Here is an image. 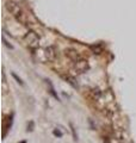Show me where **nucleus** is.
Returning <instances> with one entry per match:
<instances>
[{
  "instance_id": "obj_1",
  "label": "nucleus",
  "mask_w": 136,
  "mask_h": 143,
  "mask_svg": "<svg viewBox=\"0 0 136 143\" xmlns=\"http://www.w3.org/2000/svg\"><path fill=\"white\" fill-rule=\"evenodd\" d=\"M6 8L13 14V17L17 19L19 23L26 25L28 23V16L25 14V12L22 10V7L18 4L13 3V1H7L6 3Z\"/></svg>"
},
{
  "instance_id": "obj_11",
  "label": "nucleus",
  "mask_w": 136,
  "mask_h": 143,
  "mask_svg": "<svg viewBox=\"0 0 136 143\" xmlns=\"http://www.w3.org/2000/svg\"><path fill=\"white\" fill-rule=\"evenodd\" d=\"M53 134H54L55 136H57V137H62V133H61V131H60L59 129H54Z\"/></svg>"
},
{
  "instance_id": "obj_5",
  "label": "nucleus",
  "mask_w": 136,
  "mask_h": 143,
  "mask_svg": "<svg viewBox=\"0 0 136 143\" xmlns=\"http://www.w3.org/2000/svg\"><path fill=\"white\" fill-rule=\"evenodd\" d=\"M65 55H66L70 61H73V62H75V61H78V60L82 59L81 55L79 54V51H78L77 49H74V48H67L66 50H65Z\"/></svg>"
},
{
  "instance_id": "obj_12",
  "label": "nucleus",
  "mask_w": 136,
  "mask_h": 143,
  "mask_svg": "<svg viewBox=\"0 0 136 143\" xmlns=\"http://www.w3.org/2000/svg\"><path fill=\"white\" fill-rule=\"evenodd\" d=\"M3 41H4V43H5V46H6V47H8V48H10V49H13V47L11 46L10 43H7V41H6V39H5V37H4V38H3Z\"/></svg>"
},
{
  "instance_id": "obj_6",
  "label": "nucleus",
  "mask_w": 136,
  "mask_h": 143,
  "mask_svg": "<svg viewBox=\"0 0 136 143\" xmlns=\"http://www.w3.org/2000/svg\"><path fill=\"white\" fill-rule=\"evenodd\" d=\"M90 93H91V97L93 98V100H99V99L101 98V95H103V92H101L99 88H97V87L92 88Z\"/></svg>"
},
{
  "instance_id": "obj_8",
  "label": "nucleus",
  "mask_w": 136,
  "mask_h": 143,
  "mask_svg": "<svg viewBox=\"0 0 136 143\" xmlns=\"http://www.w3.org/2000/svg\"><path fill=\"white\" fill-rule=\"evenodd\" d=\"M47 84L49 85V93H50V94H51L53 97L55 98V99H57V100H59V97H57V93H56V92H55V90H54V87H53L51 82H50L49 80H47Z\"/></svg>"
},
{
  "instance_id": "obj_10",
  "label": "nucleus",
  "mask_w": 136,
  "mask_h": 143,
  "mask_svg": "<svg viewBox=\"0 0 136 143\" xmlns=\"http://www.w3.org/2000/svg\"><path fill=\"white\" fill-rule=\"evenodd\" d=\"M11 75H12V78H13L14 80L17 81V82H18V84H19V85H20V86H23V85H24V82H23V80H22L20 78H18V76H17V74H16V73H12V74H11Z\"/></svg>"
},
{
  "instance_id": "obj_7",
  "label": "nucleus",
  "mask_w": 136,
  "mask_h": 143,
  "mask_svg": "<svg viewBox=\"0 0 136 143\" xmlns=\"http://www.w3.org/2000/svg\"><path fill=\"white\" fill-rule=\"evenodd\" d=\"M63 78H65L67 82H68L69 85H72L74 88H78V87H79V85H78V82L75 81V79H74L73 76H70V75H65Z\"/></svg>"
},
{
  "instance_id": "obj_2",
  "label": "nucleus",
  "mask_w": 136,
  "mask_h": 143,
  "mask_svg": "<svg viewBox=\"0 0 136 143\" xmlns=\"http://www.w3.org/2000/svg\"><path fill=\"white\" fill-rule=\"evenodd\" d=\"M24 41L28 44V47L32 50H35L39 47V36L38 34L34 30H29L24 36Z\"/></svg>"
},
{
  "instance_id": "obj_13",
  "label": "nucleus",
  "mask_w": 136,
  "mask_h": 143,
  "mask_svg": "<svg viewBox=\"0 0 136 143\" xmlns=\"http://www.w3.org/2000/svg\"><path fill=\"white\" fill-rule=\"evenodd\" d=\"M32 128H34V123L30 122V126L28 125V131H32Z\"/></svg>"
},
{
  "instance_id": "obj_4",
  "label": "nucleus",
  "mask_w": 136,
  "mask_h": 143,
  "mask_svg": "<svg viewBox=\"0 0 136 143\" xmlns=\"http://www.w3.org/2000/svg\"><path fill=\"white\" fill-rule=\"evenodd\" d=\"M44 56H45V59H47V61H49V62L55 61L56 56H57V50H56V48L53 46L47 47L44 49Z\"/></svg>"
},
{
  "instance_id": "obj_14",
  "label": "nucleus",
  "mask_w": 136,
  "mask_h": 143,
  "mask_svg": "<svg viewBox=\"0 0 136 143\" xmlns=\"http://www.w3.org/2000/svg\"><path fill=\"white\" fill-rule=\"evenodd\" d=\"M20 143H26V141H22V142Z\"/></svg>"
},
{
  "instance_id": "obj_9",
  "label": "nucleus",
  "mask_w": 136,
  "mask_h": 143,
  "mask_svg": "<svg viewBox=\"0 0 136 143\" xmlns=\"http://www.w3.org/2000/svg\"><path fill=\"white\" fill-rule=\"evenodd\" d=\"M69 126H70V131H72V135H73L74 141H78V135H77V133H75V128H74V125L72 124V123H69Z\"/></svg>"
},
{
  "instance_id": "obj_3",
  "label": "nucleus",
  "mask_w": 136,
  "mask_h": 143,
  "mask_svg": "<svg viewBox=\"0 0 136 143\" xmlns=\"http://www.w3.org/2000/svg\"><path fill=\"white\" fill-rule=\"evenodd\" d=\"M72 69L75 74H84L86 73L88 69H90V64H88V61L85 59H80L73 62V66H72Z\"/></svg>"
}]
</instances>
